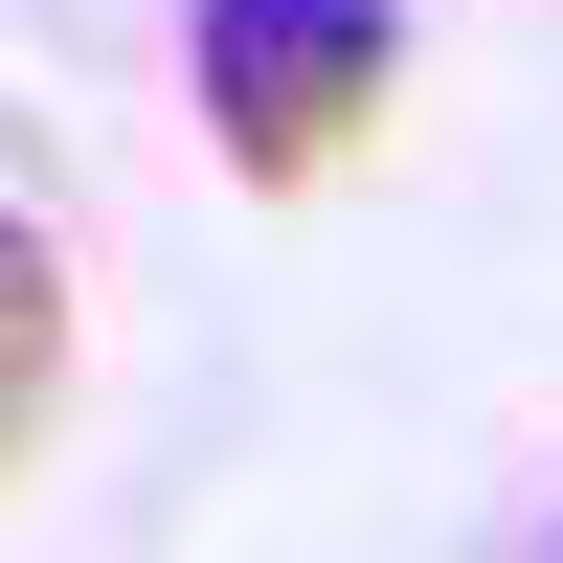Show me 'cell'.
<instances>
[{
  "label": "cell",
  "instance_id": "1",
  "mask_svg": "<svg viewBox=\"0 0 563 563\" xmlns=\"http://www.w3.org/2000/svg\"><path fill=\"white\" fill-rule=\"evenodd\" d=\"M203 135H225V180H316L361 113L406 90V0H203Z\"/></svg>",
  "mask_w": 563,
  "mask_h": 563
},
{
  "label": "cell",
  "instance_id": "2",
  "mask_svg": "<svg viewBox=\"0 0 563 563\" xmlns=\"http://www.w3.org/2000/svg\"><path fill=\"white\" fill-rule=\"evenodd\" d=\"M45 384H68V271H45V225H0V474H23Z\"/></svg>",
  "mask_w": 563,
  "mask_h": 563
}]
</instances>
